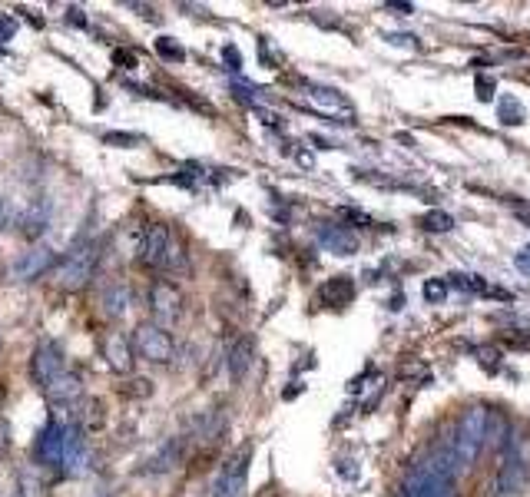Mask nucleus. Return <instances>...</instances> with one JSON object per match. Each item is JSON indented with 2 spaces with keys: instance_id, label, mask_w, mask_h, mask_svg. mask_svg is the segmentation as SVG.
<instances>
[{
  "instance_id": "f257e3e1",
  "label": "nucleus",
  "mask_w": 530,
  "mask_h": 497,
  "mask_svg": "<svg viewBox=\"0 0 530 497\" xmlns=\"http://www.w3.org/2000/svg\"><path fill=\"white\" fill-rule=\"evenodd\" d=\"M487 441V411L484 408H468L458 421V428H454L451 444L444 448L451 461V471H468L471 464L477 461V454H481Z\"/></svg>"
},
{
  "instance_id": "f03ea898",
  "label": "nucleus",
  "mask_w": 530,
  "mask_h": 497,
  "mask_svg": "<svg viewBox=\"0 0 530 497\" xmlns=\"http://www.w3.org/2000/svg\"><path fill=\"white\" fill-rule=\"evenodd\" d=\"M401 491H405V497H458L454 494V471L448 454L441 451L438 458L415 464L408 471L405 484H401Z\"/></svg>"
},
{
  "instance_id": "7ed1b4c3",
  "label": "nucleus",
  "mask_w": 530,
  "mask_h": 497,
  "mask_svg": "<svg viewBox=\"0 0 530 497\" xmlns=\"http://www.w3.org/2000/svg\"><path fill=\"white\" fill-rule=\"evenodd\" d=\"M97 266H100V246L97 242H83L70 252V256L57 259V266H53V282H57V289L63 292H80L87 289L97 276Z\"/></svg>"
},
{
  "instance_id": "20e7f679",
  "label": "nucleus",
  "mask_w": 530,
  "mask_h": 497,
  "mask_svg": "<svg viewBox=\"0 0 530 497\" xmlns=\"http://www.w3.org/2000/svg\"><path fill=\"white\" fill-rule=\"evenodd\" d=\"M527 478H530V438L517 435V438H511V444H507L501 471H497V484H494L497 497L521 494Z\"/></svg>"
},
{
  "instance_id": "39448f33",
  "label": "nucleus",
  "mask_w": 530,
  "mask_h": 497,
  "mask_svg": "<svg viewBox=\"0 0 530 497\" xmlns=\"http://www.w3.org/2000/svg\"><path fill=\"white\" fill-rule=\"evenodd\" d=\"M133 352L146 358V362L153 365H166L169 358H173L176 345H173V335H169L166 329H159L156 322H143L140 329L133 332Z\"/></svg>"
},
{
  "instance_id": "423d86ee",
  "label": "nucleus",
  "mask_w": 530,
  "mask_h": 497,
  "mask_svg": "<svg viewBox=\"0 0 530 497\" xmlns=\"http://www.w3.org/2000/svg\"><path fill=\"white\" fill-rule=\"evenodd\" d=\"M249 458H252V448H249V444H246L242 451L232 454V458L222 464V471L216 474V481H212L209 497H242V494H246Z\"/></svg>"
},
{
  "instance_id": "0eeeda50",
  "label": "nucleus",
  "mask_w": 530,
  "mask_h": 497,
  "mask_svg": "<svg viewBox=\"0 0 530 497\" xmlns=\"http://www.w3.org/2000/svg\"><path fill=\"white\" fill-rule=\"evenodd\" d=\"M169 249H173V239H169V229L163 222H156L143 232L140 246H136V259H140L143 269H163L169 259Z\"/></svg>"
},
{
  "instance_id": "6e6552de",
  "label": "nucleus",
  "mask_w": 530,
  "mask_h": 497,
  "mask_svg": "<svg viewBox=\"0 0 530 497\" xmlns=\"http://www.w3.org/2000/svg\"><path fill=\"white\" fill-rule=\"evenodd\" d=\"M60 372H67V355H63L60 342L44 338V342L34 348V358H30V375H34L37 385H47L50 378H57Z\"/></svg>"
},
{
  "instance_id": "1a4fd4ad",
  "label": "nucleus",
  "mask_w": 530,
  "mask_h": 497,
  "mask_svg": "<svg viewBox=\"0 0 530 497\" xmlns=\"http://www.w3.org/2000/svg\"><path fill=\"white\" fill-rule=\"evenodd\" d=\"M63 471L70 474V478H80L83 471L90 468V444H87V431H83L77 421L67 425L63 431Z\"/></svg>"
},
{
  "instance_id": "9d476101",
  "label": "nucleus",
  "mask_w": 530,
  "mask_h": 497,
  "mask_svg": "<svg viewBox=\"0 0 530 497\" xmlns=\"http://www.w3.org/2000/svg\"><path fill=\"white\" fill-rule=\"evenodd\" d=\"M150 312L159 329H166V325L179 322V315H183V295L173 282H153L150 289Z\"/></svg>"
},
{
  "instance_id": "9b49d317",
  "label": "nucleus",
  "mask_w": 530,
  "mask_h": 497,
  "mask_svg": "<svg viewBox=\"0 0 530 497\" xmlns=\"http://www.w3.org/2000/svg\"><path fill=\"white\" fill-rule=\"evenodd\" d=\"M53 266H57V252H53L50 246H37V249L24 252V256L14 262L10 279L14 282H34V279L44 276V272H50Z\"/></svg>"
},
{
  "instance_id": "f8f14e48",
  "label": "nucleus",
  "mask_w": 530,
  "mask_h": 497,
  "mask_svg": "<svg viewBox=\"0 0 530 497\" xmlns=\"http://www.w3.org/2000/svg\"><path fill=\"white\" fill-rule=\"evenodd\" d=\"M63 431H67V425H60L57 418L47 421L44 431L37 435V444H34L37 464H44V468H60L63 464Z\"/></svg>"
},
{
  "instance_id": "ddd939ff",
  "label": "nucleus",
  "mask_w": 530,
  "mask_h": 497,
  "mask_svg": "<svg viewBox=\"0 0 530 497\" xmlns=\"http://www.w3.org/2000/svg\"><path fill=\"white\" fill-rule=\"evenodd\" d=\"M305 97H309V103L315 110H322L328 116H345V123L355 120L352 103H348L342 93L332 90V87H315V83H305Z\"/></svg>"
},
{
  "instance_id": "4468645a",
  "label": "nucleus",
  "mask_w": 530,
  "mask_h": 497,
  "mask_svg": "<svg viewBox=\"0 0 530 497\" xmlns=\"http://www.w3.org/2000/svg\"><path fill=\"white\" fill-rule=\"evenodd\" d=\"M40 391H44V398L50 401V405H73V401L83 398V382L77 372H60L57 378H50L47 385H40Z\"/></svg>"
},
{
  "instance_id": "2eb2a0df",
  "label": "nucleus",
  "mask_w": 530,
  "mask_h": 497,
  "mask_svg": "<svg viewBox=\"0 0 530 497\" xmlns=\"http://www.w3.org/2000/svg\"><path fill=\"white\" fill-rule=\"evenodd\" d=\"M318 246L335 256H355L358 252V236L345 226H322L318 229Z\"/></svg>"
},
{
  "instance_id": "dca6fc26",
  "label": "nucleus",
  "mask_w": 530,
  "mask_h": 497,
  "mask_svg": "<svg viewBox=\"0 0 530 497\" xmlns=\"http://www.w3.org/2000/svg\"><path fill=\"white\" fill-rule=\"evenodd\" d=\"M179 454H183V441L169 438L163 448H159L156 454H150V458L143 461L140 474H166V471H173L176 461H179Z\"/></svg>"
},
{
  "instance_id": "f3484780",
  "label": "nucleus",
  "mask_w": 530,
  "mask_h": 497,
  "mask_svg": "<svg viewBox=\"0 0 530 497\" xmlns=\"http://www.w3.org/2000/svg\"><path fill=\"white\" fill-rule=\"evenodd\" d=\"M100 305H103V315H110V319H123V315L130 312V285L110 282L100 295Z\"/></svg>"
},
{
  "instance_id": "a211bd4d",
  "label": "nucleus",
  "mask_w": 530,
  "mask_h": 497,
  "mask_svg": "<svg viewBox=\"0 0 530 497\" xmlns=\"http://www.w3.org/2000/svg\"><path fill=\"white\" fill-rule=\"evenodd\" d=\"M318 299H322V305H348L355 299V282L348 279V276H335V279H328L322 289H318Z\"/></svg>"
},
{
  "instance_id": "6ab92c4d",
  "label": "nucleus",
  "mask_w": 530,
  "mask_h": 497,
  "mask_svg": "<svg viewBox=\"0 0 530 497\" xmlns=\"http://www.w3.org/2000/svg\"><path fill=\"white\" fill-rule=\"evenodd\" d=\"M448 282V289H461L468 295H497V299H507L511 302V292H501V289H491L481 276H464V272H454V276L444 279Z\"/></svg>"
},
{
  "instance_id": "aec40b11",
  "label": "nucleus",
  "mask_w": 530,
  "mask_h": 497,
  "mask_svg": "<svg viewBox=\"0 0 530 497\" xmlns=\"http://www.w3.org/2000/svg\"><path fill=\"white\" fill-rule=\"evenodd\" d=\"M106 358H110L113 372H130L133 368V345L116 332V335L106 338Z\"/></svg>"
},
{
  "instance_id": "412c9836",
  "label": "nucleus",
  "mask_w": 530,
  "mask_h": 497,
  "mask_svg": "<svg viewBox=\"0 0 530 497\" xmlns=\"http://www.w3.org/2000/svg\"><path fill=\"white\" fill-rule=\"evenodd\" d=\"M497 116H501V123H507V126H521L527 120V110L514 93H504L501 103H497Z\"/></svg>"
},
{
  "instance_id": "4be33fe9",
  "label": "nucleus",
  "mask_w": 530,
  "mask_h": 497,
  "mask_svg": "<svg viewBox=\"0 0 530 497\" xmlns=\"http://www.w3.org/2000/svg\"><path fill=\"white\" fill-rule=\"evenodd\" d=\"M17 494H20V497H50V494H47V484H44V478H40V471H37V468L20 471V478H17Z\"/></svg>"
},
{
  "instance_id": "5701e85b",
  "label": "nucleus",
  "mask_w": 530,
  "mask_h": 497,
  "mask_svg": "<svg viewBox=\"0 0 530 497\" xmlns=\"http://www.w3.org/2000/svg\"><path fill=\"white\" fill-rule=\"evenodd\" d=\"M249 362H252V348H249V342H239L229 352V372L236 375V378H242V375H246Z\"/></svg>"
},
{
  "instance_id": "b1692460",
  "label": "nucleus",
  "mask_w": 530,
  "mask_h": 497,
  "mask_svg": "<svg viewBox=\"0 0 530 497\" xmlns=\"http://www.w3.org/2000/svg\"><path fill=\"white\" fill-rule=\"evenodd\" d=\"M451 226H454V219L451 213H444V209H431V213L421 216V229H428V232H448Z\"/></svg>"
},
{
  "instance_id": "393cba45",
  "label": "nucleus",
  "mask_w": 530,
  "mask_h": 497,
  "mask_svg": "<svg viewBox=\"0 0 530 497\" xmlns=\"http://www.w3.org/2000/svg\"><path fill=\"white\" fill-rule=\"evenodd\" d=\"M156 54L163 57V60H173V63H183L186 60V50L179 47L173 37H159L156 40Z\"/></svg>"
},
{
  "instance_id": "a878e982",
  "label": "nucleus",
  "mask_w": 530,
  "mask_h": 497,
  "mask_svg": "<svg viewBox=\"0 0 530 497\" xmlns=\"http://www.w3.org/2000/svg\"><path fill=\"white\" fill-rule=\"evenodd\" d=\"M448 282L444 279H424V285H421V295H424V302H444L448 299Z\"/></svg>"
},
{
  "instance_id": "bb28decb",
  "label": "nucleus",
  "mask_w": 530,
  "mask_h": 497,
  "mask_svg": "<svg viewBox=\"0 0 530 497\" xmlns=\"http://www.w3.org/2000/svg\"><path fill=\"white\" fill-rule=\"evenodd\" d=\"M103 143H110V146H133V143H143V136L140 133H106Z\"/></svg>"
},
{
  "instance_id": "cd10ccee",
  "label": "nucleus",
  "mask_w": 530,
  "mask_h": 497,
  "mask_svg": "<svg viewBox=\"0 0 530 497\" xmlns=\"http://www.w3.org/2000/svg\"><path fill=\"white\" fill-rule=\"evenodd\" d=\"M494 90H497L494 77H487V73H481V77H477V97H481V100L487 103V100H494Z\"/></svg>"
},
{
  "instance_id": "c85d7f7f",
  "label": "nucleus",
  "mask_w": 530,
  "mask_h": 497,
  "mask_svg": "<svg viewBox=\"0 0 530 497\" xmlns=\"http://www.w3.org/2000/svg\"><path fill=\"white\" fill-rule=\"evenodd\" d=\"M497 358H501V355H497L494 348H477V362H481L487 372H497V368H501V362H497Z\"/></svg>"
},
{
  "instance_id": "c756f323",
  "label": "nucleus",
  "mask_w": 530,
  "mask_h": 497,
  "mask_svg": "<svg viewBox=\"0 0 530 497\" xmlns=\"http://www.w3.org/2000/svg\"><path fill=\"white\" fill-rule=\"evenodd\" d=\"M504 345H507V348H521V352H530V335L511 332V335H504Z\"/></svg>"
},
{
  "instance_id": "7c9ffc66",
  "label": "nucleus",
  "mask_w": 530,
  "mask_h": 497,
  "mask_svg": "<svg viewBox=\"0 0 530 497\" xmlns=\"http://www.w3.org/2000/svg\"><path fill=\"white\" fill-rule=\"evenodd\" d=\"M514 266H517V272L530 276V246H524L521 252H517V256H514Z\"/></svg>"
},
{
  "instance_id": "2f4dec72",
  "label": "nucleus",
  "mask_w": 530,
  "mask_h": 497,
  "mask_svg": "<svg viewBox=\"0 0 530 497\" xmlns=\"http://www.w3.org/2000/svg\"><path fill=\"white\" fill-rule=\"evenodd\" d=\"M7 451H10V425L0 418V458H7Z\"/></svg>"
},
{
  "instance_id": "473e14b6",
  "label": "nucleus",
  "mask_w": 530,
  "mask_h": 497,
  "mask_svg": "<svg viewBox=\"0 0 530 497\" xmlns=\"http://www.w3.org/2000/svg\"><path fill=\"white\" fill-rule=\"evenodd\" d=\"M222 57H226V63H232V70H239V67H242V60H239V50H236V47H226V50H222Z\"/></svg>"
},
{
  "instance_id": "72a5a7b5",
  "label": "nucleus",
  "mask_w": 530,
  "mask_h": 497,
  "mask_svg": "<svg viewBox=\"0 0 530 497\" xmlns=\"http://www.w3.org/2000/svg\"><path fill=\"white\" fill-rule=\"evenodd\" d=\"M10 34H14V20L0 17V40H10Z\"/></svg>"
},
{
  "instance_id": "f704fd0d",
  "label": "nucleus",
  "mask_w": 530,
  "mask_h": 497,
  "mask_svg": "<svg viewBox=\"0 0 530 497\" xmlns=\"http://www.w3.org/2000/svg\"><path fill=\"white\" fill-rule=\"evenodd\" d=\"M4 226H10V206L0 199V229H4Z\"/></svg>"
},
{
  "instance_id": "c9c22d12",
  "label": "nucleus",
  "mask_w": 530,
  "mask_h": 497,
  "mask_svg": "<svg viewBox=\"0 0 530 497\" xmlns=\"http://www.w3.org/2000/svg\"><path fill=\"white\" fill-rule=\"evenodd\" d=\"M113 60H116V63H126V67H133V63H136V60H133V54H123V50H116Z\"/></svg>"
},
{
  "instance_id": "e433bc0d",
  "label": "nucleus",
  "mask_w": 530,
  "mask_h": 497,
  "mask_svg": "<svg viewBox=\"0 0 530 497\" xmlns=\"http://www.w3.org/2000/svg\"><path fill=\"white\" fill-rule=\"evenodd\" d=\"M0 497H20L17 491H4V494H0Z\"/></svg>"
},
{
  "instance_id": "4c0bfd02",
  "label": "nucleus",
  "mask_w": 530,
  "mask_h": 497,
  "mask_svg": "<svg viewBox=\"0 0 530 497\" xmlns=\"http://www.w3.org/2000/svg\"><path fill=\"white\" fill-rule=\"evenodd\" d=\"M398 497H405V491H398Z\"/></svg>"
}]
</instances>
